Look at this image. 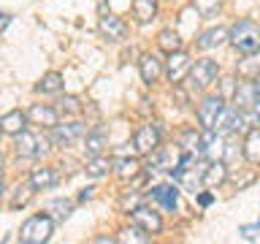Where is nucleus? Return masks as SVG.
<instances>
[{"label": "nucleus", "instance_id": "nucleus-15", "mask_svg": "<svg viewBox=\"0 0 260 244\" xmlns=\"http://www.w3.org/2000/svg\"><path fill=\"white\" fill-rule=\"evenodd\" d=\"M225 163L222 160H211L209 166H206V171H203V185L206 187H219L225 182Z\"/></svg>", "mask_w": 260, "mask_h": 244}, {"label": "nucleus", "instance_id": "nucleus-32", "mask_svg": "<svg viewBox=\"0 0 260 244\" xmlns=\"http://www.w3.org/2000/svg\"><path fill=\"white\" fill-rule=\"evenodd\" d=\"M217 8H219V0H195V11H198L201 16L217 14Z\"/></svg>", "mask_w": 260, "mask_h": 244}, {"label": "nucleus", "instance_id": "nucleus-11", "mask_svg": "<svg viewBox=\"0 0 260 244\" xmlns=\"http://www.w3.org/2000/svg\"><path fill=\"white\" fill-rule=\"evenodd\" d=\"M101 33L109 41H125L127 38V24L114 14H103L101 16Z\"/></svg>", "mask_w": 260, "mask_h": 244}, {"label": "nucleus", "instance_id": "nucleus-33", "mask_svg": "<svg viewBox=\"0 0 260 244\" xmlns=\"http://www.w3.org/2000/svg\"><path fill=\"white\" fill-rule=\"evenodd\" d=\"M239 236H241V239L244 241H260V223L257 225H241L239 228Z\"/></svg>", "mask_w": 260, "mask_h": 244}, {"label": "nucleus", "instance_id": "nucleus-29", "mask_svg": "<svg viewBox=\"0 0 260 244\" xmlns=\"http://www.w3.org/2000/svg\"><path fill=\"white\" fill-rule=\"evenodd\" d=\"M49 209L54 211V217H57V220H65V217L71 215L73 203H71V201H62V198H57V201H52V203H49Z\"/></svg>", "mask_w": 260, "mask_h": 244}, {"label": "nucleus", "instance_id": "nucleus-35", "mask_svg": "<svg viewBox=\"0 0 260 244\" xmlns=\"http://www.w3.org/2000/svg\"><path fill=\"white\" fill-rule=\"evenodd\" d=\"M62 111H79V101H76V98H65V101H62Z\"/></svg>", "mask_w": 260, "mask_h": 244}, {"label": "nucleus", "instance_id": "nucleus-27", "mask_svg": "<svg viewBox=\"0 0 260 244\" xmlns=\"http://www.w3.org/2000/svg\"><path fill=\"white\" fill-rule=\"evenodd\" d=\"M62 89V76L60 73H46L44 79H41V84H38V93H60Z\"/></svg>", "mask_w": 260, "mask_h": 244}, {"label": "nucleus", "instance_id": "nucleus-10", "mask_svg": "<svg viewBox=\"0 0 260 244\" xmlns=\"http://www.w3.org/2000/svg\"><path fill=\"white\" fill-rule=\"evenodd\" d=\"M133 144H136V152H154V149L160 146V128L154 125V122L144 125V128L136 133Z\"/></svg>", "mask_w": 260, "mask_h": 244}, {"label": "nucleus", "instance_id": "nucleus-31", "mask_svg": "<svg viewBox=\"0 0 260 244\" xmlns=\"http://www.w3.org/2000/svg\"><path fill=\"white\" fill-rule=\"evenodd\" d=\"M236 93H239V81H236L233 76L222 79V93H219V98H222V101H233Z\"/></svg>", "mask_w": 260, "mask_h": 244}, {"label": "nucleus", "instance_id": "nucleus-13", "mask_svg": "<svg viewBox=\"0 0 260 244\" xmlns=\"http://www.w3.org/2000/svg\"><path fill=\"white\" fill-rule=\"evenodd\" d=\"M152 198L160 203L162 209H168V211H176L179 206V190L174 185H160V187H154L152 190Z\"/></svg>", "mask_w": 260, "mask_h": 244}, {"label": "nucleus", "instance_id": "nucleus-38", "mask_svg": "<svg viewBox=\"0 0 260 244\" xmlns=\"http://www.w3.org/2000/svg\"><path fill=\"white\" fill-rule=\"evenodd\" d=\"M0 195H3V171H0Z\"/></svg>", "mask_w": 260, "mask_h": 244}, {"label": "nucleus", "instance_id": "nucleus-40", "mask_svg": "<svg viewBox=\"0 0 260 244\" xmlns=\"http://www.w3.org/2000/svg\"><path fill=\"white\" fill-rule=\"evenodd\" d=\"M0 163H3V155H0Z\"/></svg>", "mask_w": 260, "mask_h": 244}, {"label": "nucleus", "instance_id": "nucleus-8", "mask_svg": "<svg viewBox=\"0 0 260 244\" xmlns=\"http://www.w3.org/2000/svg\"><path fill=\"white\" fill-rule=\"evenodd\" d=\"M201 152H203V158H206L209 163L211 160H222V155H225V138H222V133H217V130H206V136L201 138Z\"/></svg>", "mask_w": 260, "mask_h": 244}, {"label": "nucleus", "instance_id": "nucleus-28", "mask_svg": "<svg viewBox=\"0 0 260 244\" xmlns=\"http://www.w3.org/2000/svg\"><path fill=\"white\" fill-rule=\"evenodd\" d=\"M119 241H136V244H146L149 241V236L144 233V228H125V231H119V236H117Z\"/></svg>", "mask_w": 260, "mask_h": 244}, {"label": "nucleus", "instance_id": "nucleus-4", "mask_svg": "<svg viewBox=\"0 0 260 244\" xmlns=\"http://www.w3.org/2000/svg\"><path fill=\"white\" fill-rule=\"evenodd\" d=\"M182 158H184V149L179 144L176 146H157V149L152 152V166L174 174V171L179 168V163H182Z\"/></svg>", "mask_w": 260, "mask_h": 244}, {"label": "nucleus", "instance_id": "nucleus-1", "mask_svg": "<svg viewBox=\"0 0 260 244\" xmlns=\"http://www.w3.org/2000/svg\"><path fill=\"white\" fill-rule=\"evenodd\" d=\"M228 38H231V44L239 49V52H244V54H255L260 49V27L252 19L236 22Z\"/></svg>", "mask_w": 260, "mask_h": 244}, {"label": "nucleus", "instance_id": "nucleus-5", "mask_svg": "<svg viewBox=\"0 0 260 244\" xmlns=\"http://www.w3.org/2000/svg\"><path fill=\"white\" fill-rule=\"evenodd\" d=\"M84 133H87V125H81V122H68V125H60V122H57L52 128V141L57 146H71Z\"/></svg>", "mask_w": 260, "mask_h": 244}, {"label": "nucleus", "instance_id": "nucleus-3", "mask_svg": "<svg viewBox=\"0 0 260 244\" xmlns=\"http://www.w3.org/2000/svg\"><path fill=\"white\" fill-rule=\"evenodd\" d=\"M16 152H19V158H41V155L49 152V138L36 136L30 130H22L16 136Z\"/></svg>", "mask_w": 260, "mask_h": 244}, {"label": "nucleus", "instance_id": "nucleus-16", "mask_svg": "<svg viewBox=\"0 0 260 244\" xmlns=\"http://www.w3.org/2000/svg\"><path fill=\"white\" fill-rule=\"evenodd\" d=\"M27 117H30L32 122H38V125H49V128L57 125V111L52 109V106H41V103H36V106L30 109Z\"/></svg>", "mask_w": 260, "mask_h": 244}, {"label": "nucleus", "instance_id": "nucleus-30", "mask_svg": "<svg viewBox=\"0 0 260 244\" xmlns=\"http://www.w3.org/2000/svg\"><path fill=\"white\" fill-rule=\"evenodd\" d=\"M241 76H252V79H255L257 76V73H260V57H255V54H249L247 57V63H244L241 65Z\"/></svg>", "mask_w": 260, "mask_h": 244}, {"label": "nucleus", "instance_id": "nucleus-42", "mask_svg": "<svg viewBox=\"0 0 260 244\" xmlns=\"http://www.w3.org/2000/svg\"><path fill=\"white\" fill-rule=\"evenodd\" d=\"M0 130H3V128H0Z\"/></svg>", "mask_w": 260, "mask_h": 244}, {"label": "nucleus", "instance_id": "nucleus-12", "mask_svg": "<svg viewBox=\"0 0 260 244\" xmlns=\"http://www.w3.org/2000/svg\"><path fill=\"white\" fill-rule=\"evenodd\" d=\"M133 223L138 228H144L146 233H160V228H162V220L157 211H152V209H146V206H136L133 209Z\"/></svg>", "mask_w": 260, "mask_h": 244}, {"label": "nucleus", "instance_id": "nucleus-41", "mask_svg": "<svg viewBox=\"0 0 260 244\" xmlns=\"http://www.w3.org/2000/svg\"><path fill=\"white\" fill-rule=\"evenodd\" d=\"M257 114H260V106H257Z\"/></svg>", "mask_w": 260, "mask_h": 244}, {"label": "nucleus", "instance_id": "nucleus-36", "mask_svg": "<svg viewBox=\"0 0 260 244\" xmlns=\"http://www.w3.org/2000/svg\"><path fill=\"white\" fill-rule=\"evenodd\" d=\"M8 22H11V16H8V14H3V11H0V33H3L6 30V24Z\"/></svg>", "mask_w": 260, "mask_h": 244}, {"label": "nucleus", "instance_id": "nucleus-9", "mask_svg": "<svg viewBox=\"0 0 260 244\" xmlns=\"http://www.w3.org/2000/svg\"><path fill=\"white\" fill-rule=\"evenodd\" d=\"M190 68H192V63H190V54L187 52H171V57H168V65H166V73H168V79L174 81H182L184 79V73H190Z\"/></svg>", "mask_w": 260, "mask_h": 244}, {"label": "nucleus", "instance_id": "nucleus-2", "mask_svg": "<svg viewBox=\"0 0 260 244\" xmlns=\"http://www.w3.org/2000/svg\"><path fill=\"white\" fill-rule=\"evenodd\" d=\"M52 231H54L52 217H46V215H36V217H30L27 223L22 225L19 239H22L24 244H44V241L52 239Z\"/></svg>", "mask_w": 260, "mask_h": 244}, {"label": "nucleus", "instance_id": "nucleus-18", "mask_svg": "<svg viewBox=\"0 0 260 244\" xmlns=\"http://www.w3.org/2000/svg\"><path fill=\"white\" fill-rule=\"evenodd\" d=\"M30 185L36 190H44V187H54L57 185V171L54 168H36L30 176Z\"/></svg>", "mask_w": 260, "mask_h": 244}, {"label": "nucleus", "instance_id": "nucleus-19", "mask_svg": "<svg viewBox=\"0 0 260 244\" xmlns=\"http://www.w3.org/2000/svg\"><path fill=\"white\" fill-rule=\"evenodd\" d=\"M244 158L249 163H260V130H249L247 138H244Z\"/></svg>", "mask_w": 260, "mask_h": 244}, {"label": "nucleus", "instance_id": "nucleus-34", "mask_svg": "<svg viewBox=\"0 0 260 244\" xmlns=\"http://www.w3.org/2000/svg\"><path fill=\"white\" fill-rule=\"evenodd\" d=\"M16 190H19V193H16L14 195V206H22V203H27L30 201V195H32V190H36V187H32V185H24V187H16Z\"/></svg>", "mask_w": 260, "mask_h": 244}, {"label": "nucleus", "instance_id": "nucleus-21", "mask_svg": "<svg viewBox=\"0 0 260 244\" xmlns=\"http://www.w3.org/2000/svg\"><path fill=\"white\" fill-rule=\"evenodd\" d=\"M106 146V133L103 130H95V133H87V141H84V152L87 158H98Z\"/></svg>", "mask_w": 260, "mask_h": 244}, {"label": "nucleus", "instance_id": "nucleus-24", "mask_svg": "<svg viewBox=\"0 0 260 244\" xmlns=\"http://www.w3.org/2000/svg\"><path fill=\"white\" fill-rule=\"evenodd\" d=\"M179 146H182V149H184L187 155H195V152L201 149V136L195 133L192 128H190V130H184L182 138H179Z\"/></svg>", "mask_w": 260, "mask_h": 244}, {"label": "nucleus", "instance_id": "nucleus-22", "mask_svg": "<svg viewBox=\"0 0 260 244\" xmlns=\"http://www.w3.org/2000/svg\"><path fill=\"white\" fill-rule=\"evenodd\" d=\"M157 44L162 52H179L182 49V38H179V33L176 30H160V36H157Z\"/></svg>", "mask_w": 260, "mask_h": 244}, {"label": "nucleus", "instance_id": "nucleus-25", "mask_svg": "<svg viewBox=\"0 0 260 244\" xmlns=\"http://www.w3.org/2000/svg\"><path fill=\"white\" fill-rule=\"evenodd\" d=\"M111 171V163H109V158H89V163H87V174L89 176H106Z\"/></svg>", "mask_w": 260, "mask_h": 244}, {"label": "nucleus", "instance_id": "nucleus-26", "mask_svg": "<svg viewBox=\"0 0 260 244\" xmlns=\"http://www.w3.org/2000/svg\"><path fill=\"white\" fill-rule=\"evenodd\" d=\"M138 174V160L136 158H119L117 160V176L119 179H130Z\"/></svg>", "mask_w": 260, "mask_h": 244}, {"label": "nucleus", "instance_id": "nucleus-20", "mask_svg": "<svg viewBox=\"0 0 260 244\" xmlns=\"http://www.w3.org/2000/svg\"><path fill=\"white\" fill-rule=\"evenodd\" d=\"M133 11H136V19L146 24L154 19V14H157V0H133Z\"/></svg>", "mask_w": 260, "mask_h": 244}, {"label": "nucleus", "instance_id": "nucleus-7", "mask_svg": "<svg viewBox=\"0 0 260 244\" xmlns=\"http://www.w3.org/2000/svg\"><path fill=\"white\" fill-rule=\"evenodd\" d=\"M222 106H225V101H222L219 95L203 98V103L198 106V119H201V125L206 128V130L214 128V122H217V117H219V111H222Z\"/></svg>", "mask_w": 260, "mask_h": 244}, {"label": "nucleus", "instance_id": "nucleus-6", "mask_svg": "<svg viewBox=\"0 0 260 244\" xmlns=\"http://www.w3.org/2000/svg\"><path fill=\"white\" fill-rule=\"evenodd\" d=\"M217 73H219V68H217L214 60H198L190 68V81H192V87L203 89V87H209L211 81L217 79Z\"/></svg>", "mask_w": 260, "mask_h": 244}, {"label": "nucleus", "instance_id": "nucleus-14", "mask_svg": "<svg viewBox=\"0 0 260 244\" xmlns=\"http://www.w3.org/2000/svg\"><path fill=\"white\" fill-rule=\"evenodd\" d=\"M138 68H141V79L146 81V84H154V81L160 79V73H162V63L154 54H144L141 60H138Z\"/></svg>", "mask_w": 260, "mask_h": 244}, {"label": "nucleus", "instance_id": "nucleus-17", "mask_svg": "<svg viewBox=\"0 0 260 244\" xmlns=\"http://www.w3.org/2000/svg\"><path fill=\"white\" fill-rule=\"evenodd\" d=\"M24 122H27V117H24L22 111H8L3 119H0V128H3V133H11V136H19L24 130Z\"/></svg>", "mask_w": 260, "mask_h": 244}, {"label": "nucleus", "instance_id": "nucleus-37", "mask_svg": "<svg viewBox=\"0 0 260 244\" xmlns=\"http://www.w3.org/2000/svg\"><path fill=\"white\" fill-rule=\"evenodd\" d=\"M201 203H203V206H209V203H211V195L203 193V195H201Z\"/></svg>", "mask_w": 260, "mask_h": 244}, {"label": "nucleus", "instance_id": "nucleus-39", "mask_svg": "<svg viewBox=\"0 0 260 244\" xmlns=\"http://www.w3.org/2000/svg\"><path fill=\"white\" fill-rule=\"evenodd\" d=\"M255 84H257V89H260V73H257V76H255Z\"/></svg>", "mask_w": 260, "mask_h": 244}, {"label": "nucleus", "instance_id": "nucleus-23", "mask_svg": "<svg viewBox=\"0 0 260 244\" xmlns=\"http://www.w3.org/2000/svg\"><path fill=\"white\" fill-rule=\"evenodd\" d=\"M225 38H228V33H225L222 27H211V30H206V33L198 38V46H201V49H214V46L222 44Z\"/></svg>", "mask_w": 260, "mask_h": 244}]
</instances>
